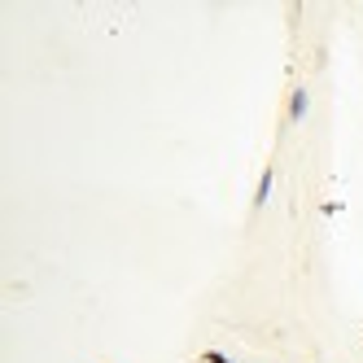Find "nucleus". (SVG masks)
<instances>
[{"label":"nucleus","instance_id":"obj_1","mask_svg":"<svg viewBox=\"0 0 363 363\" xmlns=\"http://www.w3.org/2000/svg\"><path fill=\"white\" fill-rule=\"evenodd\" d=\"M272 184H276V171L267 167V171H263V179H258V193H254V206H267V197H272Z\"/></svg>","mask_w":363,"mask_h":363},{"label":"nucleus","instance_id":"obj_2","mask_svg":"<svg viewBox=\"0 0 363 363\" xmlns=\"http://www.w3.org/2000/svg\"><path fill=\"white\" fill-rule=\"evenodd\" d=\"M306 106H311L306 88H294V101H289V118H306Z\"/></svg>","mask_w":363,"mask_h":363},{"label":"nucleus","instance_id":"obj_3","mask_svg":"<svg viewBox=\"0 0 363 363\" xmlns=\"http://www.w3.org/2000/svg\"><path fill=\"white\" fill-rule=\"evenodd\" d=\"M206 363H232L228 354H219V350H211V354H206Z\"/></svg>","mask_w":363,"mask_h":363}]
</instances>
